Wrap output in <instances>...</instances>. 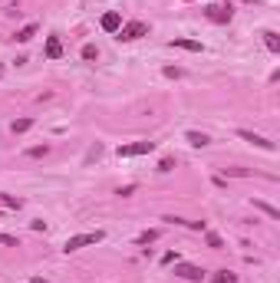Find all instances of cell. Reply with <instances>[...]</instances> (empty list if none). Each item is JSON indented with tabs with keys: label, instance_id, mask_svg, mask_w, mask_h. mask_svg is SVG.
I'll return each mask as SVG.
<instances>
[{
	"label": "cell",
	"instance_id": "17",
	"mask_svg": "<svg viewBox=\"0 0 280 283\" xmlns=\"http://www.w3.org/2000/svg\"><path fill=\"white\" fill-rule=\"evenodd\" d=\"M204 240H208V247H211V250H221V247H224L221 234H214V230H204Z\"/></svg>",
	"mask_w": 280,
	"mask_h": 283
},
{
	"label": "cell",
	"instance_id": "8",
	"mask_svg": "<svg viewBox=\"0 0 280 283\" xmlns=\"http://www.w3.org/2000/svg\"><path fill=\"white\" fill-rule=\"evenodd\" d=\"M99 26H102L106 33H119V26H122V14H119V10H109V14H102Z\"/></svg>",
	"mask_w": 280,
	"mask_h": 283
},
{
	"label": "cell",
	"instance_id": "3",
	"mask_svg": "<svg viewBox=\"0 0 280 283\" xmlns=\"http://www.w3.org/2000/svg\"><path fill=\"white\" fill-rule=\"evenodd\" d=\"M201 14H204L208 24H218V26H224V24H231V20H234V7H231V4H208Z\"/></svg>",
	"mask_w": 280,
	"mask_h": 283
},
{
	"label": "cell",
	"instance_id": "11",
	"mask_svg": "<svg viewBox=\"0 0 280 283\" xmlns=\"http://www.w3.org/2000/svg\"><path fill=\"white\" fill-rule=\"evenodd\" d=\"M36 30H40V26H36V24H26V26H20V30H16V43H30V40L33 36H36Z\"/></svg>",
	"mask_w": 280,
	"mask_h": 283
},
{
	"label": "cell",
	"instance_id": "7",
	"mask_svg": "<svg viewBox=\"0 0 280 283\" xmlns=\"http://www.w3.org/2000/svg\"><path fill=\"white\" fill-rule=\"evenodd\" d=\"M168 46L172 50H188V53H201V40H188V36H175V40H168Z\"/></svg>",
	"mask_w": 280,
	"mask_h": 283
},
{
	"label": "cell",
	"instance_id": "21",
	"mask_svg": "<svg viewBox=\"0 0 280 283\" xmlns=\"http://www.w3.org/2000/svg\"><path fill=\"white\" fill-rule=\"evenodd\" d=\"M0 247H20V240H16L14 234H4V230H0Z\"/></svg>",
	"mask_w": 280,
	"mask_h": 283
},
{
	"label": "cell",
	"instance_id": "5",
	"mask_svg": "<svg viewBox=\"0 0 280 283\" xmlns=\"http://www.w3.org/2000/svg\"><path fill=\"white\" fill-rule=\"evenodd\" d=\"M155 142H132V145H119V158H136V155H152Z\"/></svg>",
	"mask_w": 280,
	"mask_h": 283
},
{
	"label": "cell",
	"instance_id": "18",
	"mask_svg": "<svg viewBox=\"0 0 280 283\" xmlns=\"http://www.w3.org/2000/svg\"><path fill=\"white\" fill-rule=\"evenodd\" d=\"M254 208H257V211H264L267 218H274V220L280 218V211H277V208H274V204H267V201H254Z\"/></svg>",
	"mask_w": 280,
	"mask_h": 283
},
{
	"label": "cell",
	"instance_id": "14",
	"mask_svg": "<svg viewBox=\"0 0 280 283\" xmlns=\"http://www.w3.org/2000/svg\"><path fill=\"white\" fill-rule=\"evenodd\" d=\"M158 237H162V230H158V228H155V230H145V234H138V237H136V244H138V247H148V244H155Z\"/></svg>",
	"mask_w": 280,
	"mask_h": 283
},
{
	"label": "cell",
	"instance_id": "26",
	"mask_svg": "<svg viewBox=\"0 0 280 283\" xmlns=\"http://www.w3.org/2000/svg\"><path fill=\"white\" fill-rule=\"evenodd\" d=\"M0 76H4V66H0Z\"/></svg>",
	"mask_w": 280,
	"mask_h": 283
},
{
	"label": "cell",
	"instance_id": "1",
	"mask_svg": "<svg viewBox=\"0 0 280 283\" xmlns=\"http://www.w3.org/2000/svg\"><path fill=\"white\" fill-rule=\"evenodd\" d=\"M102 240H106V230H86V234H72L70 240L63 244V250L66 254H76V250H82V247L102 244Z\"/></svg>",
	"mask_w": 280,
	"mask_h": 283
},
{
	"label": "cell",
	"instance_id": "12",
	"mask_svg": "<svg viewBox=\"0 0 280 283\" xmlns=\"http://www.w3.org/2000/svg\"><path fill=\"white\" fill-rule=\"evenodd\" d=\"M0 208H10V211H20V208H24V198H14V194H4V191H0Z\"/></svg>",
	"mask_w": 280,
	"mask_h": 283
},
{
	"label": "cell",
	"instance_id": "13",
	"mask_svg": "<svg viewBox=\"0 0 280 283\" xmlns=\"http://www.w3.org/2000/svg\"><path fill=\"white\" fill-rule=\"evenodd\" d=\"M264 46L270 50V53H280V36H277V30H264Z\"/></svg>",
	"mask_w": 280,
	"mask_h": 283
},
{
	"label": "cell",
	"instance_id": "19",
	"mask_svg": "<svg viewBox=\"0 0 280 283\" xmlns=\"http://www.w3.org/2000/svg\"><path fill=\"white\" fill-rule=\"evenodd\" d=\"M214 283H238V274H231V270H218Z\"/></svg>",
	"mask_w": 280,
	"mask_h": 283
},
{
	"label": "cell",
	"instance_id": "10",
	"mask_svg": "<svg viewBox=\"0 0 280 283\" xmlns=\"http://www.w3.org/2000/svg\"><path fill=\"white\" fill-rule=\"evenodd\" d=\"M184 142H188V145H194V148H204V145H211L208 135H204V132H194V128H192V132H184Z\"/></svg>",
	"mask_w": 280,
	"mask_h": 283
},
{
	"label": "cell",
	"instance_id": "15",
	"mask_svg": "<svg viewBox=\"0 0 280 283\" xmlns=\"http://www.w3.org/2000/svg\"><path fill=\"white\" fill-rule=\"evenodd\" d=\"M80 53H82V60H86V63H96V60H99V50H96V43H86V46H82Z\"/></svg>",
	"mask_w": 280,
	"mask_h": 283
},
{
	"label": "cell",
	"instance_id": "23",
	"mask_svg": "<svg viewBox=\"0 0 280 283\" xmlns=\"http://www.w3.org/2000/svg\"><path fill=\"white\" fill-rule=\"evenodd\" d=\"M165 76L168 79H182V70H178V66H165Z\"/></svg>",
	"mask_w": 280,
	"mask_h": 283
},
{
	"label": "cell",
	"instance_id": "27",
	"mask_svg": "<svg viewBox=\"0 0 280 283\" xmlns=\"http://www.w3.org/2000/svg\"><path fill=\"white\" fill-rule=\"evenodd\" d=\"M0 218H4V214H0Z\"/></svg>",
	"mask_w": 280,
	"mask_h": 283
},
{
	"label": "cell",
	"instance_id": "20",
	"mask_svg": "<svg viewBox=\"0 0 280 283\" xmlns=\"http://www.w3.org/2000/svg\"><path fill=\"white\" fill-rule=\"evenodd\" d=\"M26 155H30V158H46L50 155V145H33V148H26Z\"/></svg>",
	"mask_w": 280,
	"mask_h": 283
},
{
	"label": "cell",
	"instance_id": "22",
	"mask_svg": "<svg viewBox=\"0 0 280 283\" xmlns=\"http://www.w3.org/2000/svg\"><path fill=\"white\" fill-rule=\"evenodd\" d=\"M172 168H175V158H162V162H158V172L162 174H168Z\"/></svg>",
	"mask_w": 280,
	"mask_h": 283
},
{
	"label": "cell",
	"instance_id": "25",
	"mask_svg": "<svg viewBox=\"0 0 280 283\" xmlns=\"http://www.w3.org/2000/svg\"><path fill=\"white\" fill-rule=\"evenodd\" d=\"M30 283H50V280H46V276H33Z\"/></svg>",
	"mask_w": 280,
	"mask_h": 283
},
{
	"label": "cell",
	"instance_id": "9",
	"mask_svg": "<svg viewBox=\"0 0 280 283\" xmlns=\"http://www.w3.org/2000/svg\"><path fill=\"white\" fill-rule=\"evenodd\" d=\"M60 56H63V40L46 36V60H60Z\"/></svg>",
	"mask_w": 280,
	"mask_h": 283
},
{
	"label": "cell",
	"instance_id": "24",
	"mask_svg": "<svg viewBox=\"0 0 280 283\" xmlns=\"http://www.w3.org/2000/svg\"><path fill=\"white\" fill-rule=\"evenodd\" d=\"M162 264H178V254H175V250H168V254H162Z\"/></svg>",
	"mask_w": 280,
	"mask_h": 283
},
{
	"label": "cell",
	"instance_id": "2",
	"mask_svg": "<svg viewBox=\"0 0 280 283\" xmlns=\"http://www.w3.org/2000/svg\"><path fill=\"white\" fill-rule=\"evenodd\" d=\"M148 30H152V26L145 24V20H128V24H122V26H119L116 40H119V43H132V40L148 36Z\"/></svg>",
	"mask_w": 280,
	"mask_h": 283
},
{
	"label": "cell",
	"instance_id": "6",
	"mask_svg": "<svg viewBox=\"0 0 280 283\" xmlns=\"http://www.w3.org/2000/svg\"><path fill=\"white\" fill-rule=\"evenodd\" d=\"M238 135H240L244 142H250V145H257V148H264V152H277V145H274L270 138H264V135L250 132V128H238Z\"/></svg>",
	"mask_w": 280,
	"mask_h": 283
},
{
	"label": "cell",
	"instance_id": "4",
	"mask_svg": "<svg viewBox=\"0 0 280 283\" xmlns=\"http://www.w3.org/2000/svg\"><path fill=\"white\" fill-rule=\"evenodd\" d=\"M175 274L182 276V280H192V283H201L204 276H208V274H204V267H198V264H182V260L175 264Z\"/></svg>",
	"mask_w": 280,
	"mask_h": 283
},
{
	"label": "cell",
	"instance_id": "16",
	"mask_svg": "<svg viewBox=\"0 0 280 283\" xmlns=\"http://www.w3.org/2000/svg\"><path fill=\"white\" fill-rule=\"evenodd\" d=\"M10 128H14V135H24V132H30V128H33V118H16Z\"/></svg>",
	"mask_w": 280,
	"mask_h": 283
}]
</instances>
